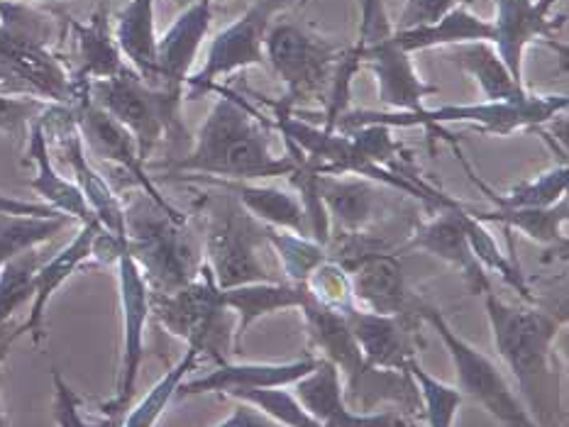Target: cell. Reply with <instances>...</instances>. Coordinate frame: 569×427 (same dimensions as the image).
Here are the masks:
<instances>
[{
    "mask_svg": "<svg viewBox=\"0 0 569 427\" xmlns=\"http://www.w3.org/2000/svg\"><path fill=\"white\" fill-rule=\"evenodd\" d=\"M493 347L518 386L540 427H565L562 369L558 362V337L567 323L565 313L538 308V303H511L497 293H485Z\"/></svg>",
    "mask_w": 569,
    "mask_h": 427,
    "instance_id": "1",
    "label": "cell"
},
{
    "mask_svg": "<svg viewBox=\"0 0 569 427\" xmlns=\"http://www.w3.org/2000/svg\"><path fill=\"white\" fill-rule=\"evenodd\" d=\"M216 103L208 110L189 152L169 164L179 179L267 181L289 176L296 169L289 154L277 156L269 146L262 115L240 93L216 85Z\"/></svg>",
    "mask_w": 569,
    "mask_h": 427,
    "instance_id": "2",
    "label": "cell"
},
{
    "mask_svg": "<svg viewBox=\"0 0 569 427\" xmlns=\"http://www.w3.org/2000/svg\"><path fill=\"white\" fill-rule=\"evenodd\" d=\"M57 24L20 0H0V93L47 105H71L89 83L54 52Z\"/></svg>",
    "mask_w": 569,
    "mask_h": 427,
    "instance_id": "3",
    "label": "cell"
},
{
    "mask_svg": "<svg viewBox=\"0 0 569 427\" xmlns=\"http://www.w3.org/2000/svg\"><path fill=\"white\" fill-rule=\"evenodd\" d=\"M126 205V250L138 262L150 293H174L203 268V237L177 205L138 191Z\"/></svg>",
    "mask_w": 569,
    "mask_h": 427,
    "instance_id": "4",
    "label": "cell"
},
{
    "mask_svg": "<svg viewBox=\"0 0 569 427\" xmlns=\"http://www.w3.org/2000/svg\"><path fill=\"white\" fill-rule=\"evenodd\" d=\"M218 191L216 199L208 201L201 235L203 262L213 274L216 286L220 291H230L247 284L281 281V274H277V268H271L262 256V250H271L267 225L247 213L232 193Z\"/></svg>",
    "mask_w": 569,
    "mask_h": 427,
    "instance_id": "5",
    "label": "cell"
},
{
    "mask_svg": "<svg viewBox=\"0 0 569 427\" xmlns=\"http://www.w3.org/2000/svg\"><path fill=\"white\" fill-rule=\"evenodd\" d=\"M89 95L96 105H101L132 134L144 164L162 144L174 150V146L191 142L181 118L183 98L144 83L132 69L89 83Z\"/></svg>",
    "mask_w": 569,
    "mask_h": 427,
    "instance_id": "6",
    "label": "cell"
},
{
    "mask_svg": "<svg viewBox=\"0 0 569 427\" xmlns=\"http://www.w3.org/2000/svg\"><path fill=\"white\" fill-rule=\"evenodd\" d=\"M150 308L169 335L187 342V347L208 354L218 364L234 354V315L216 286L203 262L196 281L174 293H150Z\"/></svg>",
    "mask_w": 569,
    "mask_h": 427,
    "instance_id": "7",
    "label": "cell"
},
{
    "mask_svg": "<svg viewBox=\"0 0 569 427\" xmlns=\"http://www.w3.org/2000/svg\"><path fill=\"white\" fill-rule=\"evenodd\" d=\"M345 49L348 47L330 42L299 24L283 22L271 28L264 40V57L287 85V95L271 103L289 113L306 103L326 105Z\"/></svg>",
    "mask_w": 569,
    "mask_h": 427,
    "instance_id": "8",
    "label": "cell"
},
{
    "mask_svg": "<svg viewBox=\"0 0 569 427\" xmlns=\"http://www.w3.org/2000/svg\"><path fill=\"white\" fill-rule=\"evenodd\" d=\"M416 311L420 321L428 323L442 339L455 366L457 388L462 390L465 398L475 400L479 408H485L501 427H540L533 415L528 413L518 390L503 376L501 366L489 354L469 345L465 337L457 335L455 327L448 323V317L436 305L418 303Z\"/></svg>",
    "mask_w": 569,
    "mask_h": 427,
    "instance_id": "9",
    "label": "cell"
},
{
    "mask_svg": "<svg viewBox=\"0 0 569 427\" xmlns=\"http://www.w3.org/2000/svg\"><path fill=\"white\" fill-rule=\"evenodd\" d=\"M569 105L567 95H538L526 91L513 101H487L469 105H440L423 108L413 113V125L428 130L430 138H440L450 144H457L455 134L448 130L452 122L472 125L481 132L509 138L518 130H542L550 120L565 113Z\"/></svg>",
    "mask_w": 569,
    "mask_h": 427,
    "instance_id": "10",
    "label": "cell"
},
{
    "mask_svg": "<svg viewBox=\"0 0 569 427\" xmlns=\"http://www.w3.org/2000/svg\"><path fill=\"white\" fill-rule=\"evenodd\" d=\"M287 6L289 0H252L238 20L210 40L203 67L193 71L187 81L183 101H198V98L213 93L218 81L234 71L267 67L264 40L271 30V20Z\"/></svg>",
    "mask_w": 569,
    "mask_h": 427,
    "instance_id": "11",
    "label": "cell"
},
{
    "mask_svg": "<svg viewBox=\"0 0 569 427\" xmlns=\"http://www.w3.org/2000/svg\"><path fill=\"white\" fill-rule=\"evenodd\" d=\"M40 120L47 134V142H54L59 154L64 156V162L69 164L73 174V183H77L79 191L83 193V199L89 203L98 225H101L108 235H113L116 240L126 244V205H122L118 191L110 186L108 179L89 159L71 108L47 105Z\"/></svg>",
    "mask_w": 569,
    "mask_h": 427,
    "instance_id": "12",
    "label": "cell"
},
{
    "mask_svg": "<svg viewBox=\"0 0 569 427\" xmlns=\"http://www.w3.org/2000/svg\"><path fill=\"white\" fill-rule=\"evenodd\" d=\"M118 291H120V311H122V357L116 396L103 403L101 410L106 418L116 423L128 413L130 403L138 390V378L144 362V327L150 321V286L140 272L138 262L132 260L128 250H122L116 260Z\"/></svg>",
    "mask_w": 569,
    "mask_h": 427,
    "instance_id": "13",
    "label": "cell"
},
{
    "mask_svg": "<svg viewBox=\"0 0 569 427\" xmlns=\"http://www.w3.org/2000/svg\"><path fill=\"white\" fill-rule=\"evenodd\" d=\"M69 108L73 113V120H77L86 152L122 171V174L130 179L132 186L150 195L152 201L162 205L169 203L162 191L157 189L152 176L147 174L144 162L138 152V142H134L132 134L122 128L118 120L110 118L101 105H96L91 101L89 85H86V91Z\"/></svg>",
    "mask_w": 569,
    "mask_h": 427,
    "instance_id": "14",
    "label": "cell"
},
{
    "mask_svg": "<svg viewBox=\"0 0 569 427\" xmlns=\"http://www.w3.org/2000/svg\"><path fill=\"white\" fill-rule=\"evenodd\" d=\"M558 3L560 0H497V12L489 20L491 44L518 83H523V54L530 44L546 40L550 47H558L555 37L567 20V16L552 18Z\"/></svg>",
    "mask_w": 569,
    "mask_h": 427,
    "instance_id": "15",
    "label": "cell"
},
{
    "mask_svg": "<svg viewBox=\"0 0 569 427\" xmlns=\"http://www.w3.org/2000/svg\"><path fill=\"white\" fill-rule=\"evenodd\" d=\"M340 315L352 333L357 347H360L365 362L375 369L406 372V364L418 359L416 335L418 323H423L418 317V311L406 315H379L355 303Z\"/></svg>",
    "mask_w": 569,
    "mask_h": 427,
    "instance_id": "16",
    "label": "cell"
},
{
    "mask_svg": "<svg viewBox=\"0 0 569 427\" xmlns=\"http://www.w3.org/2000/svg\"><path fill=\"white\" fill-rule=\"evenodd\" d=\"M462 215V203L438 211L436 217L428 220V223H420L413 230V235H408L406 247L438 256V260L460 272L467 288L472 291L475 296H485V293L491 291V278L487 274V268L481 266L475 256L472 244H469V237L465 232Z\"/></svg>",
    "mask_w": 569,
    "mask_h": 427,
    "instance_id": "17",
    "label": "cell"
},
{
    "mask_svg": "<svg viewBox=\"0 0 569 427\" xmlns=\"http://www.w3.org/2000/svg\"><path fill=\"white\" fill-rule=\"evenodd\" d=\"M316 366V354H306V357L291 362H226L218 364V369L206 376L183 382L177 390V398H191L203 394L230 396L234 390L244 388H291L306 374H311Z\"/></svg>",
    "mask_w": 569,
    "mask_h": 427,
    "instance_id": "18",
    "label": "cell"
},
{
    "mask_svg": "<svg viewBox=\"0 0 569 427\" xmlns=\"http://www.w3.org/2000/svg\"><path fill=\"white\" fill-rule=\"evenodd\" d=\"M213 20V0H193V3L171 22V28L159 37L157 89L183 98V89L193 73L198 52L210 32Z\"/></svg>",
    "mask_w": 569,
    "mask_h": 427,
    "instance_id": "19",
    "label": "cell"
},
{
    "mask_svg": "<svg viewBox=\"0 0 569 427\" xmlns=\"http://www.w3.org/2000/svg\"><path fill=\"white\" fill-rule=\"evenodd\" d=\"M342 266L350 272L352 298L360 308L379 315L416 313L418 303H413L411 293H408L403 268L396 254H360L352 264Z\"/></svg>",
    "mask_w": 569,
    "mask_h": 427,
    "instance_id": "20",
    "label": "cell"
},
{
    "mask_svg": "<svg viewBox=\"0 0 569 427\" xmlns=\"http://www.w3.org/2000/svg\"><path fill=\"white\" fill-rule=\"evenodd\" d=\"M360 52V49H357ZM362 67H369L377 79L379 103L387 110H401V113H420L426 108V98L438 93V85H430L418 77L411 61L399 44L393 42V34L387 42L377 47L362 49Z\"/></svg>",
    "mask_w": 569,
    "mask_h": 427,
    "instance_id": "21",
    "label": "cell"
},
{
    "mask_svg": "<svg viewBox=\"0 0 569 427\" xmlns=\"http://www.w3.org/2000/svg\"><path fill=\"white\" fill-rule=\"evenodd\" d=\"M320 199H323L330 227L336 225L342 235L360 237L387 215V199L379 183L360 176H320Z\"/></svg>",
    "mask_w": 569,
    "mask_h": 427,
    "instance_id": "22",
    "label": "cell"
},
{
    "mask_svg": "<svg viewBox=\"0 0 569 427\" xmlns=\"http://www.w3.org/2000/svg\"><path fill=\"white\" fill-rule=\"evenodd\" d=\"M101 230L103 227L98 223L79 225V232L71 237L67 247H61L54 256H49V260H44L42 266L37 268L30 315L28 321L18 325L20 335H30L34 345H40V339L44 337V313L49 301H52L54 293L64 286L86 262L93 260V244Z\"/></svg>",
    "mask_w": 569,
    "mask_h": 427,
    "instance_id": "23",
    "label": "cell"
},
{
    "mask_svg": "<svg viewBox=\"0 0 569 427\" xmlns=\"http://www.w3.org/2000/svg\"><path fill=\"white\" fill-rule=\"evenodd\" d=\"M198 183H210L232 193L238 203L259 223L277 230H289L296 235L311 237V223L303 211V203L296 191L259 186L254 181H222V179H193ZM313 240V237H311Z\"/></svg>",
    "mask_w": 569,
    "mask_h": 427,
    "instance_id": "24",
    "label": "cell"
},
{
    "mask_svg": "<svg viewBox=\"0 0 569 427\" xmlns=\"http://www.w3.org/2000/svg\"><path fill=\"white\" fill-rule=\"evenodd\" d=\"M28 159L34 164L30 189L40 195L44 205H49L61 215L73 217L79 225L98 223L77 183L64 179L57 171L40 118H37L28 130Z\"/></svg>",
    "mask_w": 569,
    "mask_h": 427,
    "instance_id": "25",
    "label": "cell"
},
{
    "mask_svg": "<svg viewBox=\"0 0 569 427\" xmlns=\"http://www.w3.org/2000/svg\"><path fill=\"white\" fill-rule=\"evenodd\" d=\"M64 20L71 28L73 37H77L79 69L73 71V79L79 83L103 81L130 69L116 44L113 24H110L106 6L98 8L86 22H79L77 18H64Z\"/></svg>",
    "mask_w": 569,
    "mask_h": 427,
    "instance_id": "26",
    "label": "cell"
},
{
    "mask_svg": "<svg viewBox=\"0 0 569 427\" xmlns=\"http://www.w3.org/2000/svg\"><path fill=\"white\" fill-rule=\"evenodd\" d=\"M222 298L234 315V354H240L247 329L271 313L301 308L308 301V291L303 284L291 281H267L222 291Z\"/></svg>",
    "mask_w": 569,
    "mask_h": 427,
    "instance_id": "27",
    "label": "cell"
},
{
    "mask_svg": "<svg viewBox=\"0 0 569 427\" xmlns=\"http://www.w3.org/2000/svg\"><path fill=\"white\" fill-rule=\"evenodd\" d=\"M493 40L491 22L479 18L477 12L467 6H455L445 12L436 22L416 24V28L393 30V42L403 49L406 54L428 52L436 47H460L469 42H489Z\"/></svg>",
    "mask_w": 569,
    "mask_h": 427,
    "instance_id": "28",
    "label": "cell"
},
{
    "mask_svg": "<svg viewBox=\"0 0 569 427\" xmlns=\"http://www.w3.org/2000/svg\"><path fill=\"white\" fill-rule=\"evenodd\" d=\"M113 34L126 64L157 89L159 37L154 28V0H128L118 12Z\"/></svg>",
    "mask_w": 569,
    "mask_h": 427,
    "instance_id": "29",
    "label": "cell"
},
{
    "mask_svg": "<svg viewBox=\"0 0 569 427\" xmlns=\"http://www.w3.org/2000/svg\"><path fill=\"white\" fill-rule=\"evenodd\" d=\"M479 223H497L506 230H516L548 247L567 250L565 223H567V199L550 207H491V211H472Z\"/></svg>",
    "mask_w": 569,
    "mask_h": 427,
    "instance_id": "30",
    "label": "cell"
},
{
    "mask_svg": "<svg viewBox=\"0 0 569 427\" xmlns=\"http://www.w3.org/2000/svg\"><path fill=\"white\" fill-rule=\"evenodd\" d=\"M452 59L457 67L477 79L487 101H513V98L526 93V85L511 77L509 67L503 64V59L489 42H469L455 47Z\"/></svg>",
    "mask_w": 569,
    "mask_h": 427,
    "instance_id": "31",
    "label": "cell"
},
{
    "mask_svg": "<svg viewBox=\"0 0 569 427\" xmlns=\"http://www.w3.org/2000/svg\"><path fill=\"white\" fill-rule=\"evenodd\" d=\"M467 171L469 176H472L475 186L485 191L491 207H550L567 199V183H569L567 159H560V164L550 166L548 171H542V174L533 179L518 181L516 186L506 193H493L485 181L472 174V169L467 166Z\"/></svg>",
    "mask_w": 569,
    "mask_h": 427,
    "instance_id": "32",
    "label": "cell"
},
{
    "mask_svg": "<svg viewBox=\"0 0 569 427\" xmlns=\"http://www.w3.org/2000/svg\"><path fill=\"white\" fill-rule=\"evenodd\" d=\"M77 220L69 215L34 217V215H0V268L16 256L40 250L64 232Z\"/></svg>",
    "mask_w": 569,
    "mask_h": 427,
    "instance_id": "33",
    "label": "cell"
},
{
    "mask_svg": "<svg viewBox=\"0 0 569 427\" xmlns=\"http://www.w3.org/2000/svg\"><path fill=\"white\" fill-rule=\"evenodd\" d=\"M201 359V352L196 347H187L183 352V357L171 366V369L159 378V382L147 390V396L138 403L134 408H128V413L122 415V423L118 427H157L159 418H162L167 406L171 400L177 398V390L183 384V378H187L196 362Z\"/></svg>",
    "mask_w": 569,
    "mask_h": 427,
    "instance_id": "34",
    "label": "cell"
},
{
    "mask_svg": "<svg viewBox=\"0 0 569 427\" xmlns=\"http://www.w3.org/2000/svg\"><path fill=\"white\" fill-rule=\"evenodd\" d=\"M267 240L271 252L277 254L283 281H291V284H306V278L313 274V268L330 256L328 250L320 247L316 240L296 235V232L289 230L267 227Z\"/></svg>",
    "mask_w": 569,
    "mask_h": 427,
    "instance_id": "35",
    "label": "cell"
},
{
    "mask_svg": "<svg viewBox=\"0 0 569 427\" xmlns=\"http://www.w3.org/2000/svg\"><path fill=\"white\" fill-rule=\"evenodd\" d=\"M406 372L411 374L413 384L418 388L420 410L426 415L428 427H452L455 415L462 406V390L457 386H450L440 382V378L430 376L418 359H411L406 364Z\"/></svg>",
    "mask_w": 569,
    "mask_h": 427,
    "instance_id": "36",
    "label": "cell"
},
{
    "mask_svg": "<svg viewBox=\"0 0 569 427\" xmlns=\"http://www.w3.org/2000/svg\"><path fill=\"white\" fill-rule=\"evenodd\" d=\"M44 256L40 250L24 252L16 260H10L0 268V327L10 323L20 305L32 301L37 268L42 266Z\"/></svg>",
    "mask_w": 569,
    "mask_h": 427,
    "instance_id": "37",
    "label": "cell"
},
{
    "mask_svg": "<svg viewBox=\"0 0 569 427\" xmlns=\"http://www.w3.org/2000/svg\"><path fill=\"white\" fill-rule=\"evenodd\" d=\"M230 398L250 403V406L262 410L264 415H269L271 420H277L283 427H326V425H320L313 415L301 406V400L296 398L293 390L283 388V386L234 390V394H230Z\"/></svg>",
    "mask_w": 569,
    "mask_h": 427,
    "instance_id": "38",
    "label": "cell"
},
{
    "mask_svg": "<svg viewBox=\"0 0 569 427\" xmlns=\"http://www.w3.org/2000/svg\"><path fill=\"white\" fill-rule=\"evenodd\" d=\"M303 286L316 303L336 313L348 311L350 305H355L350 272L338 260H330V256L313 268V274L306 278Z\"/></svg>",
    "mask_w": 569,
    "mask_h": 427,
    "instance_id": "39",
    "label": "cell"
},
{
    "mask_svg": "<svg viewBox=\"0 0 569 427\" xmlns=\"http://www.w3.org/2000/svg\"><path fill=\"white\" fill-rule=\"evenodd\" d=\"M52 384H54L52 413H54L57 427H118V423L113 418H106V415L103 420L86 418L81 413V398L77 396V390L64 382V376L59 374V369H52Z\"/></svg>",
    "mask_w": 569,
    "mask_h": 427,
    "instance_id": "40",
    "label": "cell"
},
{
    "mask_svg": "<svg viewBox=\"0 0 569 427\" xmlns=\"http://www.w3.org/2000/svg\"><path fill=\"white\" fill-rule=\"evenodd\" d=\"M393 22L383 0H360V34H357L355 49H369L387 42L393 34Z\"/></svg>",
    "mask_w": 569,
    "mask_h": 427,
    "instance_id": "41",
    "label": "cell"
},
{
    "mask_svg": "<svg viewBox=\"0 0 569 427\" xmlns=\"http://www.w3.org/2000/svg\"><path fill=\"white\" fill-rule=\"evenodd\" d=\"M44 108L47 103L32 101V98H12L0 93V132L10 134V138H20L44 113Z\"/></svg>",
    "mask_w": 569,
    "mask_h": 427,
    "instance_id": "42",
    "label": "cell"
},
{
    "mask_svg": "<svg viewBox=\"0 0 569 427\" xmlns=\"http://www.w3.org/2000/svg\"><path fill=\"white\" fill-rule=\"evenodd\" d=\"M462 0H408L399 28L396 30H406V28H416V24H426V22H436L442 18L445 12L452 10L455 6H460Z\"/></svg>",
    "mask_w": 569,
    "mask_h": 427,
    "instance_id": "43",
    "label": "cell"
},
{
    "mask_svg": "<svg viewBox=\"0 0 569 427\" xmlns=\"http://www.w3.org/2000/svg\"><path fill=\"white\" fill-rule=\"evenodd\" d=\"M216 427H283L277 420H271L269 415H264L262 410H257L254 406L244 400H234V408L228 415L226 420L218 423Z\"/></svg>",
    "mask_w": 569,
    "mask_h": 427,
    "instance_id": "44",
    "label": "cell"
},
{
    "mask_svg": "<svg viewBox=\"0 0 569 427\" xmlns=\"http://www.w3.org/2000/svg\"><path fill=\"white\" fill-rule=\"evenodd\" d=\"M0 215H34V217H54L61 215L44 203H34V201H22L16 199V195H8L0 191Z\"/></svg>",
    "mask_w": 569,
    "mask_h": 427,
    "instance_id": "45",
    "label": "cell"
},
{
    "mask_svg": "<svg viewBox=\"0 0 569 427\" xmlns=\"http://www.w3.org/2000/svg\"><path fill=\"white\" fill-rule=\"evenodd\" d=\"M20 329L18 327H10V325H3L0 327V364L6 362L10 347L16 345V342L20 339ZM0 427H6V413H3V406H0Z\"/></svg>",
    "mask_w": 569,
    "mask_h": 427,
    "instance_id": "46",
    "label": "cell"
},
{
    "mask_svg": "<svg viewBox=\"0 0 569 427\" xmlns=\"http://www.w3.org/2000/svg\"><path fill=\"white\" fill-rule=\"evenodd\" d=\"M342 427H367V425H342Z\"/></svg>",
    "mask_w": 569,
    "mask_h": 427,
    "instance_id": "47",
    "label": "cell"
},
{
    "mask_svg": "<svg viewBox=\"0 0 569 427\" xmlns=\"http://www.w3.org/2000/svg\"><path fill=\"white\" fill-rule=\"evenodd\" d=\"M303 3H306V0H303Z\"/></svg>",
    "mask_w": 569,
    "mask_h": 427,
    "instance_id": "48",
    "label": "cell"
}]
</instances>
